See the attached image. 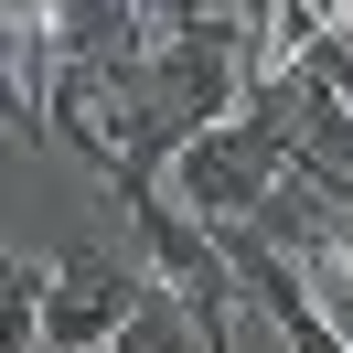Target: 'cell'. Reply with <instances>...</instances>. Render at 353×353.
<instances>
[{
    "label": "cell",
    "instance_id": "6da1fadb",
    "mask_svg": "<svg viewBox=\"0 0 353 353\" xmlns=\"http://www.w3.org/2000/svg\"><path fill=\"white\" fill-rule=\"evenodd\" d=\"M32 289V343L43 353H118V332L161 300L139 246H65V257H11Z\"/></svg>",
    "mask_w": 353,
    "mask_h": 353
},
{
    "label": "cell",
    "instance_id": "7a4b0ae2",
    "mask_svg": "<svg viewBox=\"0 0 353 353\" xmlns=\"http://www.w3.org/2000/svg\"><path fill=\"white\" fill-rule=\"evenodd\" d=\"M289 193V139L268 108L225 118V129H203L193 150L172 161V203L182 214H203L214 236H246V225H268V203Z\"/></svg>",
    "mask_w": 353,
    "mask_h": 353
},
{
    "label": "cell",
    "instance_id": "3957f363",
    "mask_svg": "<svg viewBox=\"0 0 353 353\" xmlns=\"http://www.w3.org/2000/svg\"><path fill=\"white\" fill-rule=\"evenodd\" d=\"M129 236H139V257H150L161 300L193 321V343H203V353H236V300H246V279H236V257H225V236H214L203 214H182L172 193L129 203Z\"/></svg>",
    "mask_w": 353,
    "mask_h": 353
},
{
    "label": "cell",
    "instance_id": "277c9868",
    "mask_svg": "<svg viewBox=\"0 0 353 353\" xmlns=\"http://www.w3.org/2000/svg\"><path fill=\"white\" fill-rule=\"evenodd\" d=\"M118 353H203V343H193V321H182L172 300H150L129 332H118Z\"/></svg>",
    "mask_w": 353,
    "mask_h": 353
}]
</instances>
